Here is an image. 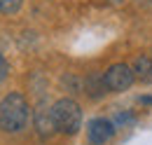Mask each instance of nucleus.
Instances as JSON below:
<instances>
[{"label": "nucleus", "mask_w": 152, "mask_h": 145, "mask_svg": "<svg viewBox=\"0 0 152 145\" xmlns=\"http://www.w3.org/2000/svg\"><path fill=\"white\" fill-rule=\"evenodd\" d=\"M31 117V108L26 103V98L21 94H7L2 101H0V129L2 131H10V133H17L26 127Z\"/></svg>", "instance_id": "nucleus-1"}, {"label": "nucleus", "mask_w": 152, "mask_h": 145, "mask_svg": "<svg viewBox=\"0 0 152 145\" xmlns=\"http://www.w3.org/2000/svg\"><path fill=\"white\" fill-rule=\"evenodd\" d=\"M52 119L54 127L63 133H77L82 127V110L73 98H61L52 105Z\"/></svg>", "instance_id": "nucleus-2"}, {"label": "nucleus", "mask_w": 152, "mask_h": 145, "mask_svg": "<svg viewBox=\"0 0 152 145\" xmlns=\"http://www.w3.org/2000/svg\"><path fill=\"white\" fill-rule=\"evenodd\" d=\"M103 77H105L108 91H126L133 84V80H136V72H133V68L124 66V63H115V66H110L105 70Z\"/></svg>", "instance_id": "nucleus-3"}, {"label": "nucleus", "mask_w": 152, "mask_h": 145, "mask_svg": "<svg viewBox=\"0 0 152 145\" xmlns=\"http://www.w3.org/2000/svg\"><path fill=\"white\" fill-rule=\"evenodd\" d=\"M115 133V124L105 117H96L87 124V138L91 145H105Z\"/></svg>", "instance_id": "nucleus-4"}, {"label": "nucleus", "mask_w": 152, "mask_h": 145, "mask_svg": "<svg viewBox=\"0 0 152 145\" xmlns=\"http://www.w3.org/2000/svg\"><path fill=\"white\" fill-rule=\"evenodd\" d=\"M133 72L140 82H152V59L150 56H138L133 61Z\"/></svg>", "instance_id": "nucleus-5"}, {"label": "nucleus", "mask_w": 152, "mask_h": 145, "mask_svg": "<svg viewBox=\"0 0 152 145\" xmlns=\"http://www.w3.org/2000/svg\"><path fill=\"white\" fill-rule=\"evenodd\" d=\"M84 87H87V91H89V96H91V98L103 96L105 89H108V87H105V77H103V75H96V72H91V75L87 77Z\"/></svg>", "instance_id": "nucleus-6"}, {"label": "nucleus", "mask_w": 152, "mask_h": 145, "mask_svg": "<svg viewBox=\"0 0 152 145\" xmlns=\"http://www.w3.org/2000/svg\"><path fill=\"white\" fill-rule=\"evenodd\" d=\"M21 2L23 0H0V14H14L17 10L21 7Z\"/></svg>", "instance_id": "nucleus-7"}, {"label": "nucleus", "mask_w": 152, "mask_h": 145, "mask_svg": "<svg viewBox=\"0 0 152 145\" xmlns=\"http://www.w3.org/2000/svg\"><path fill=\"white\" fill-rule=\"evenodd\" d=\"M7 70H10V66H7V61H5L2 56H0V82H2L5 77H7Z\"/></svg>", "instance_id": "nucleus-8"}, {"label": "nucleus", "mask_w": 152, "mask_h": 145, "mask_svg": "<svg viewBox=\"0 0 152 145\" xmlns=\"http://www.w3.org/2000/svg\"><path fill=\"white\" fill-rule=\"evenodd\" d=\"M140 103H145V105H150V103H152V96H143V98H140Z\"/></svg>", "instance_id": "nucleus-9"}, {"label": "nucleus", "mask_w": 152, "mask_h": 145, "mask_svg": "<svg viewBox=\"0 0 152 145\" xmlns=\"http://www.w3.org/2000/svg\"><path fill=\"white\" fill-rule=\"evenodd\" d=\"M105 2H110V5H122L124 0H105Z\"/></svg>", "instance_id": "nucleus-10"}]
</instances>
